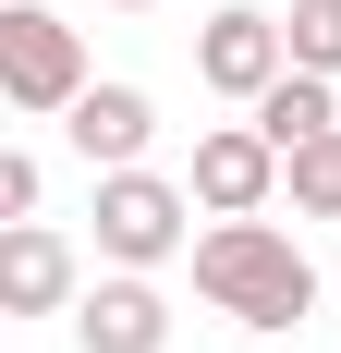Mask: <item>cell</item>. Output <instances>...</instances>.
Segmentation results:
<instances>
[{"instance_id": "obj_2", "label": "cell", "mask_w": 341, "mask_h": 353, "mask_svg": "<svg viewBox=\"0 0 341 353\" xmlns=\"http://www.w3.org/2000/svg\"><path fill=\"white\" fill-rule=\"evenodd\" d=\"M86 85H98V73H86V37H73L49 0H12V12H0V98L25 110V122H61Z\"/></svg>"}, {"instance_id": "obj_8", "label": "cell", "mask_w": 341, "mask_h": 353, "mask_svg": "<svg viewBox=\"0 0 341 353\" xmlns=\"http://www.w3.org/2000/svg\"><path fill=\"white\" fill-rule=\"evenodd\" d=\"M0 305H12V317H61V305H86V292H73V244L49 232V219H12V232H0Z\"/></svg>"}, {"instance_id": "obj_3", "label": "cell", "mask_w": 341, "mask_h": 353, "mask_svg": "<svg viewBox=\"0 0 341 353\" xmlns=\"http://www.w3.org/2000/svg\"><path fill=\"white\" fill-rule=\"evenodd\" d=\"M183 219H195V183L98 171V256H110V268H159V256H183Z\"/></svg>"}, {"instance_id": "obj_6", "label": "cell", "mask_w": 341, "mask_h": 353, "mask_svg": "<svg viewBox=\"0 0 341 353\" xmlns=\"http://www.w3.org/2000/svg\"><path fill=\"white\" fill-rule=\"evenodd\" d=\"M73 341L86 353H170V292L146 268H110L86 305H73Z\"/></svg>"}, {"instance_id": "obj_1", "label": "cell", "mask_w": 341, "mask_h": 353, "mask_svg": "<svg viewBox=\"0 0 341 353\" xmlns=\"http://www.w3.org/2000/svg\"><path fill=\"white\" fill-rule=\"evenodd\" d=\"M195 292H207L232 329H305V317H317L305 244L269 232V219H220V232H195Z\"/></svg>"}, {"instance_id": "obj_4", "label": "cell", "mask_w": 341, "mask_h": 353, "mask_svg": "<svg viewBox=\"0 0 341 353\" xmlns=\"http://www.w3.org/2000/svg\"><path fill=\"white\" fill-rule=\"evenodd\" d=\"M195 73L220 85V98H244V110H256L280 73H293V37H280V12H244V0H232V12H207V37H195Z\"/></svg>"}, {"instance_id": "obj_7", "label": "cell", "mask_w": 341, "mask_h": 353, "mask_svg": "<svg viewBox=\"0 0 341 353\" xmlns=\"http://www.w3.org/2000/svg\"><path fill=\"white\" fill-rule=\"evenodd\" d=\"M61 134L86 171H146V134H159V110H146V85H86V98L61 110Z\"/></svg>"}, {"instance_id": "obj_10", "label": "cell", "mask_w": 341, "mask_h": 353, "mask_svg": "<svg viewBox=\"0 0 341 353\" xmlns=\"http://www.w3.org/2000/svg\"><path fill=\"white\" fill-rule=\"evenodd\" d=\"M280 37H293V61H305V73H341V0H293V25H280Z\"/></svg>"}, {"instance_id": "obj_11", "label": "cell", "mask_w": 341, "mask_h": 353, "mask_svg": "<svg viewBox=\"0 0 341 353\" xmlns=\"http://www.w3.org/2000/svg\"><path fill=\"white\" fill-rule=\"evenodd\" d=\"M293 208H305V219H341V134L329 146H293Z\"/></svg>"}, {"instance_id": "obj_12", "label": "cell", "mask_w": 341, "mask_h": 353, "mask_svg": "<svg viewBox=\"0 0 341 353\" xmlns=\"http://www.w3.org/2000/svg\"><path fill=\"white\" fill-rule=\"evenodd\" d=\"M37 183H49L37 146H0V219H37Z\"/></svg>"}, {"instance_id": "obj_13", "label": "cell", "mask_w": 341, "mask_h": 353, "mask_svg": "<svg viewBox=\"0 0 341 353\" xmlns=\"http://www.w3.org/2000/svg\"><path fill=\"white\" fill-rule=\"evenodd\" d=\"M122 12H146V0H122Z\"/></svg>"}, {"instance_id": "obj_5", "label": "cell", "mask_w": 341, "mask_h": 353, "mask_svg": "<svg viewBox=\"0 0 341 353\" xmlns=\"http://www.w3.org/2000/svg\"><path fill=\"white\" fill-rule=\"evenodd\" d=\"M280 171H293V159H280L256 122H220V134L195 146V208H207V219H256Z\"/></svg>"}, {"instance_id": "obj_9", "label": "cell", "mask_w": 341, "mask_h": 353, "mask_svg": "<svg viewBox=\"0 0 341 353\" xmlns=\"http://www.w3.org/2000/svg\"><path fill=\"white\" fill-rule=\"evenodd\" d=\"M329 85H341V73H305V61H293L269 98H256V134H269L280 159H293V146H329L341 134V98H329Z\"/></svg>"}]
</instances>
